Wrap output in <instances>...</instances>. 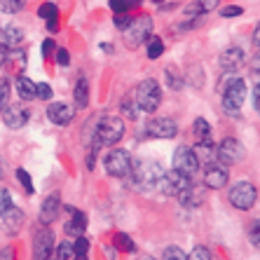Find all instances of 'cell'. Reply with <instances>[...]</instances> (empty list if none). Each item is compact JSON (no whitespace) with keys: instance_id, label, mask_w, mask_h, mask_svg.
Listing matches in <instances>:
<instances>
[{"instance_id":"obj_1","label":"cell","mask_w":260,"mask_h":260,"mask_svg":"<svg viewBox=\"0 0 260 260\" xmlns=\"http://www.w3.org/2000/svg\"><path fill=\"white\" fill-rule=\"evenodd\" d=\"M164 176L159 162L152 159H134L132 171H129V185L139 192H150L159 185V178Z\"/></svg>"},{"instance_id":"obj_2","label":"cell","mask_w":260,"mask_h":260,"mask_svg":"<svg viewBox=\"0 0 260 260\" xmlns=\"http://www.w3.org/2000/svg\"><path fill=\"white\" fill-rule=\"evenodd\" d=\"M136 103H139V108L143 113H155L159 108V103H162V89H159L157 80H143L139 82L136 87Z\"/></svg>"},{"instance_id":"obj_3","label":"cell","mask_w":260,"mask_h":260,"mask_svg":"<svg viewBox=\"0 0 260 260\" xmlns=\"http://www.w3.org/2000/svg\"><path fill=\"white\" fill-rule=\"evenodd\" d=\"M244 99H246V82L242 78H228L223 89V108L230 115H237L244 106Z\"/></svg>"},{"instance_id":"obj_4","label":"cell","mask_w":260,"mask_h":260,"mask_svg":"<svg viewBox=\"0 0 260 260\" xmlns=\"http://www.w3.org/2000/svg\"><path fill=\"white\" fill-rule=\"evenodd\" d=\"M94 134H96V141L101 145H115V143H120L122 136H124V122H122L120 117L106 115L99 120Z\"/></svg>"},{"instance_id":"obj_5","label":"cell","mask_w":260,"mask_h":260,"mask_svg":"<svg viewBox=\"0 0 260 260\" xmlns=\"http://www.w3.org/2000/svg\"><path fill=\"white\" fill-rule=\"evenodd\" d=\"M150 33H152V19L141 14V17L134 19L129 28H124V45L132 49L141 47L143 43H148Z\"/></svg>"},{"instance_id":"obj_6","label":"cell","mask_w":260,"mask_h":260,"mask_svg":"<svg viewBox=\"0 0 260 260\" xmlns=\"http://www.w3.org/2000/svg\"><path fill=\"white\" fill-rule=\"evenodd\" d=\"M255 200H258V192H255V185L248 181H242L230 188V204L239 211H248L253 209Z\"/></svg>"},{"instance_id":"obj_7","label":"cell","mask_w":260,"mask_h":260,"mask_svg":"<svg viewBox=\"0 0 260 260\" xmlns=\"http://www.w3.org/2000/svg\"><path fill=\"white\" fill-rule=\"evenodd\" d=\"M174 169L185 174L188 178H192L200 169V157H197V150L188 148V145H178L174 152Z\"/></svg>"},{"instance_id":"obj_8","label":"cell","mask_w":260,"mask_h":260,"mask_svg":"<svg viewBox=\"0 0 260 260\" xmlns=\"http://www.w3.org/2000/svg\"><path fill=\"white\" fill-rule=\"evenodd\" d=\"M132 155H129L127 150H110L108 155H106V171H108V176H115V178H124V176H129V171H132Z\"/></svg>"},{"instance_id":"obj_9","label":"cell","mask_w":260,"mask_h":260,"mask_svg":"<svg viewBox=\"0 0 260 260\" xmlns=\"http://www.w3.org/2000/svg\"><path fill=\"white\" fill-rule=\"evenodd\" d=\"M190 185V178L185 174H181V171L171 169L169 174H164L162 178H159V192L167 194V197H178V194L183 192V190Z\"/></svg>"},{"instance_id":"obj_10","label":"cell","mask_w":260,"mask_h":260,"mask_svg":"<svg viewBox=\"0 0 260 260\" xmlns=\"http://www.w3.org/2000/svg\"><path fill=\"white\" fill-rule=\"evenodd\" d=\"M54 235L47 228H40V230L33 235V260H49L54 253Z\"/></svg>"},{"instance_id":"obj_11","label":"cell","mask_w":260,"mask_h":260,"mask_svg":"<svg viewBox=\"0 0 260 260\" xmlns=\"http://www.w3.org/2000/svg\"><path fill=\"white\" fill-rule=\"evenodd\" d=\"M216 155H218V159H220V164L230 167V164L242 162L244 155H246V150H244V145L239 143L237 139H223L220 141V145H218Z\"/></svg>"},{"instance_id":"obj_12","label":"cell","mask_w":260,"mask_h":260,"mask_svg":"<svg viewBox=\"0 0 260 260\" xmlns=\"http://www.w3.org/2000/svg\"><path fill=\"white\" fill-rule=\"evenodd\" d=\"M228 181H230V171H228V167L220 162H211L206 164L204 169V185L211 190H220L228 185Z\"/></svg>"},{"instance_id":"obj_13","label":"cell","mask_w":260,"mask_h":260,"mask_svg":"<svg viewBox=\"0 0 260 260\" xmlns=\"http://www.w3.org/2000/svg\"><path fill=\"white\" fill-rule=\"evenodd\" d=\"M145 134L152 136V139H174L178 134V124L169 117H155V120H148Z\"/></svg>"},{"instance_id":"obj_14","label":"cell","mask_w":260,"mask_h":260,"mask_svg":"<svg viewBox=\"0 0 260 260\" xmlns=\"http://www.w3.org/2000/svg\"><path fill=\"white\" fill-rule=\"evenodd\" d=\"M26 216L21 209H17V206H12V209H7L3 216H0V225H3V232L10 237L19 235V230H21V225H24Z\"/></svg>"},{"instance_id":"obj_15","label":"cell","mask_w":260,"mask_h":260,"mask_svg":"<svg viewBox=\"0 0 260 260\" xmlns=\"http://www.w3.org/2000/svg\"><path fill=\"white\" fill-rule=\"evenodd\" d=\"M244 61H246L244 49L230 47V49H225L223 54H220V59H218V66L223 68V71H228V73H235V71H239V68L244 66Z\"/></svg>"},{"instance_id":"obj_16","label":"cell","mask_w":260,"mask_h":260,"mask_svg":"<svg viewBox=\"0 0 260 260\" xmlns=\"http://www.w3.org/2000/svg\"><path fill=\"white\" fill-rule=\"evenodd\" d=\"M3 113V122H5L10 129H21L28 122V110L21 108V106H7V108L0 110Z\"/></svg>"},{"instance_id":"obj_17","label":"cell","mask_w":260,"mask_h":260,"mask_svg":"<svg viewBox=\"0 0 260 260\" xmlns=\"http://www.w3.org/2000/svg\"><path fill=\"white\" fill-rule=\"evenodd\" d=\"M73 113H75V110H73L68 103H61V101L49 103V108H47L49 122H52V124H59V127H63V124H68V122L73 120Z\"/></svg>"},{"instance_id":"obj_18","label":"cell","mask_w":260,"mask_h":260,"mask_svg":"<svg viewBox=\"0 0 260 260\" xmlns=\"http://www.w3.org/2000/svg\"><path fill=\"white\" fill-rule=\"evenodd\" d=\"M59 211H61L59 194H49L47 200L43 202V206H40V223H43V225L54 223L56 216H59Z\"/></svg>"},{"instance_id":"obj_19","label":"cell","mask_w":260,"mask_h":260,"mask_svg":"<svg viewBox=\"0 0 260 260\" xmlns=\"http://www.w3.org/2000/svg\"><path fill=\"white\" fill-rule=\"evenodd\" d=\"M216 7H218V0H192L183 12H185V19H197V17H202V14L216 10Z\"/></svg>"},{"instance_id":"obj_20","label":"cell","mask_w":260,"mask_h":260,"mask_svg":"<svg viewBox=\"0 0 260 260\" xmlns=\"http://www.w3.org/2000/svg\"><path fill=\"white\" fill-rule=\"evenodd\" d=\"M71 213L73 216H71V220L66 223L63 232H66L68 237H75V239H78V237H82V232H85V228H87V216L82 211H75V209H73Z\"/></svg>"},{"instance_id":"obj_21","label":"cell","mask_w":260,"mask_h":260,"mask_svg":"<svg viewBox=\"0 0 260 260\" xmlns=\"http://www.w3.org/2000/svg\"><path fill=\"white\" fill-rule=\"evenodd\" d=\"M178 200H181L183 206H188V209H194V206H200L202 200H204V188H197V185H192V183H190L188 188H185L181 194H178Z\"/></svg>"},{"instance_id":"obj_22","label":"cell","mask_w":260,"mask_h":260,"mask_svg":"<svg viewBox=\"0 0 260 260\" xmlns=\"http://www.w3.org/2000/svg\"><path fill=\"white\" fill-rule=\"evenodd\" d=\"M14 87H17L19 99H24V101H33V99L38 96V85L33 82V80L26 78V75H17Z\"/></svg>"},{"instance_id":"obj_23","label":"cell","mask_w":260,"mask_h":260,"mask_svg":"<svg viewBox=\"0 0 260 260\" xmlns=\"http://www.w3.org/2000/svg\"><path fill=\"white\" fill-rule=\"evenodd\" d=\"M73 99H75V108H87V103H89V82H87L85 75H80L78 82H75V94H73Z\"/></svg>"},{"instance_id":"obj_24","label":"cell","mask_w":260,"mask_h":260,"mask_svg":"<svg viewBox=\"0 0 260 260\" xmlns=\"http://www.w3.org/2000/svg\"><path fill=\"white\" fill-rule=\"evenodd\" d=\"M21 38H24V33H21V28H17V26H7V28L0 30V40H3L5 47H17V45L21 43Z\"/></svg>"},{"instance_id":"obj_25","label":"cell","mask_w":260,"mask_h":260,"mask_svg":"<svg viewBox=\"0 0 260 260\" xmlns=\"http://www.w3.org/2000/svg\"><path fill=\"white\" fill-rule=\"evenodd\" d=\"M192 132H194L197 143H209V141H211V124H209L204 117H197V120H194Z\"/></svg>"},{"instance_id":"obj_26","label":"cell","mask_w":260,"mask_h":260,"mask_svg":"<svg viewBox=\"0 0 260 260\" xmlns=\"http://www.w3.org/2000/svg\"><path fill=\"white\" fill-rule=\"evenodd\" d=\"M113 242H115V246L120 248V251H124V253H134V251H136L134 239L129 235H124V232H117V235L113 237Z\"/></svg>"},{"instance_id":"obj_27","label":"cell","mask_w":260,"mask_h":260,"mask_svg":"<svg viewBox=\"0 0 260 260\" xmlns=\"http://www.w3.org/2000/svg\"><path fill=\"white\" fill-rule=\"evenodd\" d=\"M141 0H110V10L115 14H127L129 10H134V7H139Z\"/></svg>"},{"instance_id":"obj_28","label":"cell","mask_w":260,"mask_h":260,"mask_svg":"<svg viewBox=\"0 0 260 260\" xmlns=\"http://www.w3.org/2000/svg\"><path fill=\"white\" fill-rule=\"evenodd\" d=\"M164 52V43H162V38L157 36H150L148 38V59H159Z\"/></svg>"},{"instance_id":"obj_29","label":"cell","mask_w":260,"mask_h":260,"mask_svg":"<svg viewBox=\"0 0 260 260\" xmlns=\"http://www.w3.org/2000/svg\"><path fill=\"white\" fill-rule=\"evenodd\" d=\"M73 244L63 242V244H56L54 246V253H52V260H71L73 258Z\"/></svg>"},{"instance_id":"obj_30","label":"cell","mask_w":260,"mask_h":260,"mask_svg":"<svg viewBox=\"0 0 260 260\" xmlns=\"http://www.w3.org/2000/svg\"><path fill=\"white\" fill-rule=\"evenodd\" d=\"M24 5H26V0H0V12L17 14L24 10Z\"/></svg>"},{"instance_id":"obj_31","label":"cell","mask_w":260,"mask_h":260,"mask_svg":"<svg viewBox=\"0 0 260 260\" xmlns=\"http://www.w3.org/2000/svg\"><path fill=\"white\" fill-rule=\"evenodd\" d=\"M38 14H40V19H45V21H54V19H59V10H56L54 3H45V5H40Z\"/></svg>"},{"instance_id":"obj_32","label":"cell","mask_w":260,"mask_h":260,"mask_svg":"<svg viewBox=\"0 0 260 260\" xmlns=\"http://www.w3.org/2000/svg\"><path fill=\"white\" fill-rule=\"evenodd\" d=\"M122 113H124V117H129V120H136V117H139V103L127 96L122 101Z\"/></svg>"},{"instance_id":"obj_33","label":"cell","mask_w":260,"mask_h":260,"mask_svg":"<svg viewBox=\"0 0 260 260\" xmlns=\"http://www.w3.org/2000/svg\"><path fill=\"white\" fill-rule=\"evenodd\" d=\"M164 75H167V85H169L171 89H181V87H183L181 75H178L174 68H167V71H164Z\"/></svg>"},{"instance_id":"obj_34","label":"cell","mask_w":260,"mask_h":260,"mask_svg":"<svg viewBox=\"0 0 260 260\" xmlns=\"http://www.w3.org/2000/svg\"><path fill=\"white\" fill-rule=\"evenodd\" d=\"M162 260H188V255L183 253L178 246H169V248H164Z\"/></svg>"},{"instance_id":"obj_35","label":"cell","mask_w":260,"mask_h":260,"mask_svg":"<svg viewBox=\"0 0 260 260\" xmlns=\"http://www.w3.org/2000/svg\"><path fill=\"white\" fill-rule=\"evenodd\" d=\"M12 194H10V190L0 188V216L7 211V209H12Z\"/></svg>"},{"instance_id":"obj_36","label":"cell","mask_w":260,"mask_h":260,"mask_svg":"<svg viewBox=\"0 0 260 260\" xmlns=\"http://www.w3.org/2000/svg\"><path fill=\"white\" fill-rule=\"evenodd\" d=\"M17 178H19V181H21V185H24V190H26V192H28V194H33V190H36V188H33V181H30L28 171H26V169H17Z\"/></svg>"},{"instance_id":"obj_37","label":"cell","mask_w":260,"mask_h":260,"mask_svg":"<svg viewBox=\"0 0 260 260\" xmlns=\"http://www.w3.org/2000/svg\"><path fill=\"white\" fill-rule=\"evenodd\" d=\"M188 260H211V253H209L206 246H194L192 251H190Z\"/></svg>"},{"instance_id":"obj_38","label":"cell","mask_w":260,"mask_h":260,"mask_svg":"<svg viewBox=\"0 0 260 260\" xmlns=\"http://www.w3.org/2000/svg\"><path fill=\"white\" fill-rule=\"evenodd\" d=\"M87 251H89V239L78 237V239H75V244H73V253H75V255H87Z\"/></svg>"},{"instance_id":"obj_39","label":"cell","mask_w":260,"mask_h":260,"mask_svg":"<svg viewBox=\"0 0 260 260\" xmlns=\"http://www.w3.org/2000/svg\"><path fill=\"white\" fill-rule=\"evenodd\" d=\"M248 239H251L255 246H260V218H255L253 223H251V228H248Z\"/></svg>"},{"instance_id":"obj_40","label":"cell","mask_w":260,"mask_h":260,"mask_svg":"<svg viewBox=\"0 0 260 260\" xmlns=\"http://www.w3.org/2000/svg\"><path fill=\"white\" fill-rule=\"evenodd\" d=\"M7 96H10V82L5 78H0V110L5 108Z\"/></svg>"},{"instance_id":"obj_41","label":"cell","mask_w":260,"mask_h":260,"mask_svg":"<svg viewBox=\"0 0 260 260\" xmlns=\"http://www.w3.org/2000/svg\"><path fill=\"white\" fill-rule=\"evenodd\" d=\"M132 21H134V17H129V14H117L115 17V26L117 28H129V26H132Z\"/></svg>"},{"instance_id":"obj_42","label":"cell","mask_w":260,"mask_h":260,"mask_svg":"<svg viewBox=\"0 0 260 260\" xmlns=\"http://www.w3.org/2000/svg\"><path fill=\"white\" fill-rule=\"evenodd\" d=\"M38 99L49 101V99H52V87L45 85V82H40V85H38Z\"/></svg>"},{"instance_id":"obj_43","label":"cell","mask_w":260,"mask_h":260,"mask_svg":"<svg viewBox=\"0 0 260 260\" xmlns=\"http://www.w3.org/2000/svg\"><path fill=\"white\" fill-rule=\"evenodd\" d=\"M220 14H223L225 19H228V17H239V14H244V10H242V7L230 5V7H223V10H220Z\"/></svg>"},{"instance_id":"obj_44","label":"cell","mask_w":260,"mask_h":260,"mask_svg":"<svg viewBox=\"0 0 260 260\" xmlns=\"http://www.w3.org/2000/svg\"><path fill=\"white\" fill-rule=\"evenodd\" d=\"M56 61H59L61 66H68V63H71V56H68V52L63 47L56 49Z\"/></svg>"},{"instance_id":"obj_45","label":"cell","mask_w":260,"mask_h":260,"mask_svg":"<svg viewBox=\"0 0 260 260\" xmlns=\"http://www.w3.org/2000/svg\"><path fill=\"white\" fill-rule=\"evenodd\" d=\"M251 73H253L255 78H260V52L253 56V61H251Z\"/></svg>"},{"instance_id":"obj_46","label":"cell","mask_w":260,"mask_h":260,"mask_svg":"<svg viewBox=\"0 0 260 260\" xmlns=\"http://www.w3.org/2000/svg\"><path fill=\"white\" fill-rule=\"evenodd\" d=\"M7 61H10V49H7L5 45H0V68L5 66Z\"/></svg>"},{"instance_id":"obj_47","label":"cell","mask_w":260,"mask_h":260,"mask_svg":"<svg viewBox=\"0 0 260 260\" xmlns=\"http://www.w3.org/2000/svg\"><path fill=\"white\" fill-rule=\"evenodd\" d=\"M54 49H56L54 47V40H45V43H43V56H49Z\"/></svg>"},{"instance_id":"obj_48","label":"cell","mask_w":260,"mask_h":260,"mask_svg":"<svg viewBox=\"0 0 260 260\" xmlns=\"http://www.w3.org/2000/svg\"><path fill=\"white\" fill-rule=\"evenodd\" d=\"M0 260H14L12 248H0Z\"/></svg>"},{"instance_id":"obj_49","label":"cell","mask_w":260,"mask_h":260,"mask_svg":"<svg viewBox=\"0 0 260 260\" xmlns=\"http://www.w3.org/2000/svg\"><path fill=\"white\" fill-rule=\"evenodd\" d=\"M253 106H255V110L260 113V82L255 85V89H253Z\"/></svg>"},{"instance_id":"obj_50","label":"cell","mask_w":260,"mask_h":260,"mask_svg":"<svg viewBox=\"0 0 260 260\" xmlns=\"http://www.w3.org/2000/svg\"><path fill=\"white\" fill-rule=\"evenodd\" d=\"M47 28L54 33V30H59V19H54V21H47Z\"/></svg>"},{"instance_id":"obj_51","label":"cell","mask_w":260,"mask_h":260,"mask_svg":"<svg viewBox=\"0 0 260 260\" xmlns=\"http://www.w3.org/2000/svg\"><path fill=\"white\" fill-rule=\"evenodd\" d=\"M253 43H255V45H258V47H260V24L255 26V30H253Z\"/></svg>"},{"instance_id":"obj_52","label":"cell","mask_w":260,"mask_h":260,"mask_svg":"<svg viewBox=\"0 0 260 260\" xmlns=\"http://www.w3.org/2000/svg\"><path fill=\"white\" fill-rule=\"evenodd\" d=\"M103 52H106V54H110V52H113V45H103Z\"/></svg>"},{"instance_id":"obj_53","label":"cell","mask_w":260,"mask_h":260,"mask_svg":"<svg viewBox=\"0 0 260 260\" xmlns=\"http://www.w3.org/2000/svg\"><path fill=\"white\" fill-rule=\"evenodd\" d=\"M71 260H87V255H73Z\"/></svg>"},{"instance_id":"obj_54","label":"cell","mask_w":260,"mask_h":260,"mask_svg":"<svg viewBox=\"0 0 260 260\" xmlns=\"http://www.w3.org/2000/svg\"><path fill=\"white\" fill-rule=\"evenodd\" d=\"M3 174H5V169H3V159H0V178H3Z\"/></svg>"},{"instance_id":"obj_55","label":"cell","mask_w":260,"mask_h":260,"mask_svg":"<svg viewBox=\"0 0 260 260\" xmlns=\"http://www.w3.org/2000/svg\"><path fill=\"white\" fill-rule=\"evenodd\" d=\"M139 260H152V258H139Z\"/></svg>"},{"instance_id":"obj_56","label":"cell","mask_w":260,"mask_h":260,"mask_svg":"<svg viewBox=\"0 0 260 260\" xmlns=\"http://www.w3.org/2000/svg\"><path fill=\"white\" fill-rule=\"evenodd\" d=\"M152 3H162V0H152Z\"/></svg>"}]
</instances>
